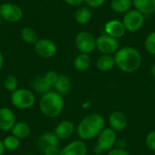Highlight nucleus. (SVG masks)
Instances as JSON below:
<instances>
[{
  "instance_id": "1",
  "label": "nucleus",
  "mask_w": 155,
  "mask_h": 155,
  "mask_svg": "<svg viewBox=\"0 0 155 155\" xmlns=\"http://www.w3.org/2000/svg\"><path fill=\"white\" fill-rule=\"evenodd\" d=\"M105 128L104 117L97 113L84 116L76 126V134L80 140L90 141L96 138Z\"/></svg>"
},
{
  "instance_id": "2",
  "label": "nucleus",
  "mask_w": 155,
  "mask_h": 155,
  "mask_svg": "<svg viewBox=\"0 0 155 155\" xmlns=\"http://www.w3.org/2000/svg\"><path fill=\"white\" fill-rule=\"evenodd\" d=\"M114 56L116 66L124 73H134L141 67L142 55L134 47L124 46L119 48Z\"/></svg>"
},
{
  "instance_id": "3",
  "label": "nucleus",
  "mask_w": 155,
  "mask_h": 155,
  "mask_svg": "<svg viewBox=\"0 0 155 155\" xmlns=\"http://www.w3.org/2000/svg\"><path fill=\"white\" fill-rule=\"evenodd\" d=\"M38 107L42 114H44L45 117L50 119L56 118L64 111V96L55 91H50L40 97Z\"/></svg>"
},
{
  "instance_id": "4",
  "label": "nucleus",
  "mask_w": 155,
  "mask_h": 155,
  "mask_svg": "<svg viewBox=\"0 0 155 155\" xmlns=\"http://www.w3.org/2000/svg\"><path fill=\"white\" fill-rule=\"evenodd\" d=\"M35 94L26 88H18L10 95L11 104L18 110H28L35 104Z\"/></svg>"
},
{
  "instance_id": "5",
  "label": "nucleus",
  "mask_w": 155,
  "mask_h": 155,
  "mask_svg": "<svg viewBox=\"0 0 155 155\" xmlns=\"http://www.w3.org/2000/svg\"><path fill=\"white\" fill-rule=\"evenodd\" d=\"M96 140L94 153L97 154L107 153L114 148L117 143V133L110 127H105L96 137Z\"/></svg>"
},
{
  "instance_id": "6",
  "label": "nucleus",
  "mask_w": 155,
  "mask_h": 155,
  "mask_svg": "<svg viewBox=\"0 0 155 155\" xmlns=\"http://www.w3.org/2000/svg\"><path fill=\"white\" fill-rule=\"evenodd\" d=\"M122 22L126 31L135 33L142 29L144 24V15L136 9H131L124 14Z\"/></svg>"
},
{
  "instance_id": "7",
  "label": "nucleus",
  "mask_w": 155,
  "mask_h": 155,
  "mask_svg": "<svg viewBox=\"0 0 155 155\" xmlns=\"http://www.w3.org/2000/svg\"><path fill=\"white\" fill-rule=\"evenodd\" d=\"M74 44L80 53L89 54L96 48V38L91 33L82 31L76 35Z\"/></svg>"
},
{
  "instance_id": "8",
  "label": "nucleus",
  "mask_w": 155,
  "mask_h": 155,
  "mask_svg": "<svg viewBox=\"0 0 155 155\" xmlns=\"http://www.w3.org/2000/svg\"><path fill=\"white\" fill-rule=\"evenodd\" d=\"M96 48L103 54H114L120 48L119 42L106 34L101 35L96 38Z\"/></svg>"
},
{
  "instance_id": "9",
  "label": "nucleus",
  "mask_w": 155,
  "mask_h": 155,
  "mask_svg": "<svg viewBox=\"0 0 155 155\" xmlns=\"http://www.w3.org/2000/svg\"><path fill=\"white\" fill-rule=\"evenodd\" d=\"M0 15L6 22L17 23L23 16V11L17 5L6 2L0 5Z\"/></svg>"
},
{
  "instance_id": "10",
  "label": "nucleus",
  "mask_w": 155,
  "mask_h": 155,
  "mask_svg": "<svg viewBox=\"0 0 155 155\" xmlns=\"http://www.w3.org/2000/svg\"><path fill=\"white\" fill-rule=\"evenodd\" d=\"M35 51L42 58H51L57 53V46L55 43L50 39H39L35 44Z\"/></svg>"
},
{
  "instance_id": "11",
  "label": "nucleus",
  "mask_w": 155,
  "mask_h": 155,
  "mask_svg": "<svg viewBox=\"0 0 155 155\" xmlns=\"http://www.w3.org/2000/svg\"><path fill=\"white\" fill-rule=\"evenodd\" d=\"M109 127L114 130L116 133L123 132L128 125V119L126 115L121 111H114L108 117Z\"/></svg>"
},
{
  "instance_id": "12",
  "label": "nucleus",
  "mask_w": 155,
  "mask_h": 155,
  "mask_svg": "<svg viewBox=\"0 0 155 155\" xmlns=\"http://www.w3.org/2000/svg\"><path fill=\"white\" fill-rule=\"evenodd\" d=\"M76 132V127L74 124L69 120H64L61 121L54 128V133L56 135V137L61 140H67L71 138L74 134Z\"/></svg>"
},
{
  "instance_id": "13",
  "label": "nucleus",
  "mask_w": 155,
  "mask_h": 155,
  "mask_svg": "<svg viewBox=\"0 0 155 155\" xmlns=\"http://www.w3.org/2000/svg\"><path fill=\"white\" fill-rule=\"evenodd\" d=\"M88 148L84 141L82 140H75L60 150L59 155H87Z\"/></svg>"
},
{
  "instance_id": "14",
  "label": "nucleus",
  "mask_w": 155,
  "mask_h": 155,
  "mask_svg": "<svg viewBox=\"0 0 155 155\" xmlns=\"http://www.w3.org/2000/svg\"><path fill=\"white\" fill-rule=\"evenodd\" d=\"M15 114L9 107L0 108V131L10 132L15 124Z\"/></svg>"
},
{
  "instance_id": "15",
  "label": "nucleus",
  "mask_w": 155,
  "mask_h": 155,
  "mask_svg": "<svg viewBox=\"0 0 155 155\" xmlns=\"http://www.w3.org/2000/svg\"><path fill=\"white\" fill-rule=\"evenodd\" d=\"M104 32L106 35L118 39L124 35L126 29L122 21L118 19H112L104 25Z\"/></svg>"
},
{
  "instance_id": "16",
  "label": "nucleus",
  "mask_w": 155,
  "mask_h": 155,
  "mask_svg": "<svg viewBox=\"0 0 155 155\" xmlns=\"http://www.w3.org/2000/svg\"><path fill=\"white\" fill-rule=\"evenodd\" d=\"M54 91L61 95H66L70 93L72 89V81L70 77L66 74H59V77L54 85Z\"/></svg>"
},
{
  "instance_id": "17",
  "label": "nucleus",
  "mask_w": 155,
  "mask_h": 155,
  "mask_svg": "<svg viewBox=\"0 0 155 155\" xmlns=\"http://www.w3.org/2000/svg\"><path fill=\"white\" fill-rule=\"evenodd\" d=\"M133 5L144 15L155 13V0H133Z\"/></svg>"
},
{
  "instance_id": "18",
  "label": "nucleus",
  "mask_w": 155,
  "mask_h": 155,
  "mask_svg": "<svg viewBox=\"0 0 155 155\" xmlns=\"http://www.w3.org/2000/svg\"><path fill=\"white\" fill-rule=\"evenodd\" d=\"M116 66L114 56L112 54H102L96 61V67L101 72H109Z\"/></svg>"
},
{
  "instance_id": "19",
  "label": "nucleus",
  "mask_w": 155,
  "mask_h": 155,
  "mask_svg": "<svg viewBox=\"0 0 155 155\" xmlns=\"http://www.w3.org/2000/svg\"><path fill=\"white\" fill-rule=\"evenodd\" d=\"M10 132H11V134H13L14 136L17 137L20 140H24L30 136L31 127L28 124L25 122H18V123H15V124L14 125V127L12 128Z\"/></svg>"
},
{
  "instance_id": "20",
  "label": "nucleus",
  "mask_w": 155,
  "mask_h": 155,
  "mask_svg": "<svg viewBox=\"0 0 155 155\" xmlns=\"http://www.w3.org/2000/svg\"><path fill=\"white\" fill-rule=\"evenodd\" d=\"M59 142L60 140L56 137L54 133L53 132H45L43 134L40 135L38 139V146L40 150L46 146H51V145H55L59 146Z\"/></svg>"
},
{
  "instance_id": "21",
  "label": "nucleus",
  "mask_w": 155,
  "mask_h": 155,
  "mask_svg": "<svg viewBox=\"0 0 155 155\" xmlns=\"http://www.w3.org/2000/svg\"><path fill=\"white\" fill-rule=\"evenodd\" d=\"M91 64V58L87 54L80 53L74 60V67L78 72H85L89 69Z\"/></svg>"
},
{
  "instance_id": "22",
  "label": "nucleus",
  "mask_w": 155,
  "mask_h": 155,
  "mask_svg": "<svg viewBox=\"0 0 155 155\" xmlns=\"http://www.w3.org/2000/svg\"><path fill=\"white\" fill-rule=\"evenodd\" d=\"M74 19L76 23L79 25H86L88 24L92 19V12L88 6H81L79 7L75 14H74Z\"/></svg>"
},
{
  "instance_id": "23",
  "label": "nucleus",
  "mask_w": 155,
  "mask_h": 155,
  "mask_svg": "<svg viewBox=\"0 0 155 155\" xmlns=\"http://www.w3.org/2000/svg\"><path fill=\"white\" fill-rule=\"evenodd\" d=\"M111 9L117 14H125L133 6V0H112Z\"/></svg>"
},
{
  "instance_id": "24",
  "label": "nucleus",
  "mask_w": 155,
  "mask_h": 155,
  "mask_svg": "<svg viewBox=\"0 0 155 155\" xmlns=\"http://www.w3.org/2000/svg\"><path fill=\"white\" fill-rule=\"evenodd\" d=\"M32 88L35 92L40 94H45L50 91H52V87L46 83L45 80L44 76H38L36 77L33 82H32Z\"/></svg>"
},
{
  "instance_id": "25",
  "label": "nucleus",
  "mask_w": 155,
  "mask_h": 155,
  "mask_svg": "<svg viewBox=\"0 0 155 155\" xmlns=\"http://www.w3.org/2000/svg\"><path fill=\"white\" fill-rule=\"evenodd\" d=\"M2 141H3L5 151H9V152H14V151L18 150L21 144V140L14 136L13 134L7 135Z\"/></svg>"
},
{
  "instance_id": "26",
  "label": "nucleus",
  "mask_w": 155,
  "mask_h": 155,
  "mask_svg": "<svg viewBox=\"0 0 155 155\" xmlns=\"http://www.w3.org/2000/svg\"><path fill=\"white\" fill-rule=\"evenodd\" d=\"M21 37L29 45H35L39 40L36 32L31 27H24L21 31Z\"/></svg>"
},
{
  "instance_id": "27",
  "label": "nucleus",
  "mask_w": 155,
  "mask_h": 155,
  "mask_svg": "<svg viewBox=\"0 0 155 155\" xmlns=\"http://www.w3.org/2000/svg\"><path fill=\"white\" fill-rule=\"evenodd\" d=\"M4 88L9 93H13L14 91L18 89V80L16 79V77H15L14 75L6 76L4 80Z\"/></svg>"
},
{
  "instance_id": "28",
  "label": "nucleus",
  "mask_w": 155,
  "mask_h": 155,
  "mask_svg": "<svg viewBox=\"0 0 155 155\" xmlns=\"http://www.w3.org/2000/svg\"><path fill=\"white\" fill-rule=\"evenodd\" d=\"M144 47L150 54L155 55V31L150 33L146 37L144 42Z\"/></svg>"
},
{
  "instance_id": "29",
  "label": "nucleus",
  "mask_w": 155,
  "mask_h": 155,
  "mask_svg": "<svg viewBox=\"0 0 155 155\" xmlns=\"http://www.w3.org/2000/svg\"><path fill=\"white\" fill-rule=\"evenodd\" d=\"M145 145L151 152H155V130L147 134L145 137Z\"/></svg>"
},
{
  "instance_id": "30",
  "label": "nucleus",
  "mask_w": 155,
  "mask_h": 155,
  "mask_svg": "<svg viewBox=\"0 0 155 155\" xmlns=\"http://www.w3.org/2000/svg\"><path fill=\"white\" fill-rule=\"evenodd\" d=\"M58 77H59V74H58L55 71H48V72L44 75L45 80L46 81V83H47L52 88H54V85L55 84V83H56Z\"/></svg>"
},
{
  "instance_id": "31",
  "label": "nucleus",
  "mask_w": 155,
  "mask_h": 155,
  "mask_svg": "<svg viewBox=\"0 0 155 155\" xmlns=\"http://www.w3.org/2000/svg\"><path fill=\"white\" fill-rule=\"evenodd\" d=\"M60 148L59 146L55 145H51V146H46L41 150L43 155H59L60 154Z\"/></svg>"
},
{
  "instance_id": "32",
  "label": "nucleus",
  "mask_w": 155,
  "mask_h": 155,
  "mask_svg": "<svg viewBox=\"0 0 155 155\" xmlns=\"http://www.w3.org/2000/svg\"><path fill=\"white\" fill-rule=\"evenodd\" d=\"M106 0H84L89 8H97L102 6Z\"/></svg>"
},
{
  "instance_id": "33",
  "label": "nucleus",
  "mask_w": 155,
  "mask_h": 155,
  "mask_svg": "<svg viewBox=\"0 0 155 155\" xmlns=\"http://www.w3.org/2000/svg\"><path fill=\"white\" fill-rule=\"evenodd\" d=\"M106 155H131L130 153H128L126 150H124V148H114L111 151L107 152Z\"/></svg>"
},
{
  "instance_id": "34",
  "label": "nucleus",
  "mask_w": 155,
  "mask_h": 155,
  "mask_svg": "<svg viewBox=\"0 0 155 155\" xmlns=\"http://www.w3.org/2000/svg\"><path fill=\"white\" fill-rule=\"evenodd\" d=\"M64 1L71 6H80L84 2V0H64Z\"/></svg>"
},
{
  "instance_id": "35",
  "label": "nucleus",
  "mask_w": 155,
  "mask_h": 155,
  "mask_svg": "<svg viewBox=\"0 0 155 155\" xmlns=\"http://www.w3.org/2000/svg\"><path fill=\"white\" fill-rule=\"evenodd\" d=\"M5 146H4L3 141H2V140H0V155L5 154Z\"/></svg>"
},
{
  "instance_id": "36",
  "label": "nucleus",
  "mask_w": 155,
  "mask_h": 155,
  "mask_svg": "<svg viewBox=\"0 0 155 155\" xmlns=\"http://www.w3.org/2000/svg\"><path fill=\"white\" fill-rule=\"evenodd\" d=\"M3 65H4V56H3V54L0 52V71L3 67Z\"/></svg>"
},
{
  "instance_id": "37",
  "label": "nucleus",
  "mask_w": 155,
  "mask_h": 155,
  "mask_svg": "<svg viewBox=\"0 0 155 155\" xmlns=\"http://www.w3.org/2000/svg\"><path fill=\"white\" fill-rule=\"evenodd\" d=\"M151 74H152V76L155 79V63L153 64V66L151 68Z\"/></svg>"
},
{
  "instance_id": "38",
  "label": "nucleus",
  "mask_w": 155,
  "mask_h": 155,
  "mask_svg": "<svg viewBox=\"0 0 155 155\" xmlns=\"http://www.w3.org/2000/svg\"><path fill=\"white\" fill-rule=\"evenodd\" d=\"M1 23H2V17H1V15H0V25H1Z\"/></svg>"
},
{
  "instance_id": "39",
  "label": "nucleus",
  "mask_w": 155,
  "mask_h": 155,
  "mask_svg": "<svg viewBox=\"0 0 155 155\" xmlns=\"http://www.w3.org/2000/svg\"><path fill=\"white\" fill-rule=\"evenodd\" d=\"M24 155H33V154H31V153H25V154H24Z\"/></svg>"
},
{
  "instance_id": "40",
  "label": "nucleus",
  "mask_w": 155,
  "mask_h": 155,
  "mask_svg": "<svg viewBox=\"0 0 155 155\" xmlns=\"http://www.w3.org/2000/svg\"><path fill=\"white\" fill-rule=\"evenodd\" d=\"M154 98H155V94H154Z\"/></svg>"
}]
</instances>
